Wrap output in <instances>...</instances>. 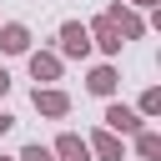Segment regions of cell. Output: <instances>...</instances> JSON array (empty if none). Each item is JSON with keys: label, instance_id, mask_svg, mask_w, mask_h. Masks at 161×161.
I'll return each mask as SVG.
<instances>
[{"label": "cell", "instance_id": "9", "mask_svg": "<svg viewBox=\"0 0 161 161\" xmlns=\"http://www.w3.org/2000/svg\"><path fill=\"white\" fill-rule=\"evenodd\" d=\"M30 75L35 80H60V55L55 50H30Z\"/></svg>", "mask_w": 161, "mask_h": 161}, {"label": "cell", "instance_id": "2", "mask_svg": "<svg viewBox=\"0 0 161 161\" xmlns=\"http://www.w3.org/2000/svg\"><path fill=\"white\" fill-rule=\"evenodd\" d=\"M60 55H70V60H86L91 55V30L80 20H65L60 25Z\"/></svg>", "mask_w": 161, "mask_h": 161}, {"label": "cell", "instance_id": "8", "mask_svg": "<svg viewBox=\"0 0 161 161\" xmlns=\"http://www.w3.org/2000/svg\"><path fill=\"white\" fill-rule=\"evenodd\" d=\"M50 156H60V161H86L91 151H86V136H75V131H60V136H55V146H50Z\"/></svg>", "mask_w": 161, "mask_h": 161}, {"label": "cell", "instance_id": "14", "mask_svg": "<svg viewBox=\"0 0 161 161\" xmlns=\"http://www.w3.org/2000/svg\"><path fill=\"white\" fill-rule=\"evenodd\" d=\"M10 126H15V116H10V111H0V136H5Z\"/></svg>", "mask_w": 161, "mask_h": 161}, {"label": "cell", "instance_id": "13", "mask_svg": "<svg viewBox=\"0 0 161 161\" xmlns=\"http://www.w3.org/2000/svg\"><path fill=\"white\" fill-rule=\"evenodd\" d=\"M15 161H55V156H50V146H40V141H30V146H25V151H20Z\"/></svg>", "mask_w": 161, "mask_h": 161}, {"label": "cell", "instance_id": "5", "mask_svg": "<svg viewBox=\"0 0 161 161\" xmlns=\"http://www.w3.org/2000/svg\"><path fill=\"white\" fill-rule=\"evenodd\" d=\"M0 50H5V55H30V25L5 20V25H0Z\"/></svg>", "mask_w": 161, "mask_h": 161}, {"label": "cell", "instance_id": "15", "mask_svg": "<svg viewBox=\"0 0 161 161\" xmlns=\"http://www.w3.org/2000/svg\"><path fill=\"white\" fill-rule=\"evenodd\" d=\"M121 5H131V10H146V5H161V0H121Z\"/></svg>", "mask_w": 161, "mask_h": 161}, {"label": "cell", "instance_id": "10", "mask_svg": "<svg viewBox=\"0 0 161 161\" xmlns=\"http://www.w3.org/2000/svg\"><path fill=\"white\" fill-rule=\"evenodd\" d=\"M116 80H121L116 65H96V70L86 75V91H91V96H116Z\"/></svg>", "mask_w": 161, "mask_h": 161}, {"label": "cell", "instance_id": "11", "mask_svg": "<svg viewBox=\"0 0 161 161\" xmlns=\"http://www.w3.org/2000/svg\"><path fill=\"white\" fill-rule=\"evenodd\" d=\"M131 141H136V156H141V161H156V156H161V136H156V131H141V136H131Z\"/></svg>", "mask_w": 161, "mask_h": 161}, {"label": "cell", "instance_id": "16", "mask_svg": "<svg viewBox=\"0 0 161 161\" xmlns=\"http://www.w3.org/2000/svg\"><path fill=\"white\" fill-rule=\"evenodd\" d=\"M5 91H10V70L0 65V96H5Z\"/></svg>", "mask_w": 161, "mask_h": 161}, {"label": "cell", "instance_id": "17", "mask_svg": "<svg viewBox=\"0 0 161 161\" xmlns=\"http://www.w3.org/2000/svg\"><path fill=\"white\" fill-rule=\"evenodd\" d=\"M0 161H10V156H0Z\"/></svg>", "mask_w": 161, "mask_h": 161}, {"label": "cell", "instance_id": "7", "mask_svg": "<svg viewBox=\"0 0 161 161\" xmlns=\"http://www.w3.org/2000/svg\"><path fill=\"white\" fill-rule=\"evenodd\" d=\"M106 20L121 30V40H136V35L146 30V25H141V15H136L131 5H111V10H106Z\"/></svg>", "mask_w": 161, "mask_h": 161}, {"label": "cell", "instance_id": "4", "mask_svg": "<svg viewBox=\"0 0 161 161\" xmlns=\"http://www.w3.org/2000/svg\"><path fill=\"white\" fill-rule=\"evenodd\" d=\"M86 30H91V45H96V50H106V55H121V45H126V40H121V30H116L106 15H96Z\"/></svg>", "mask_w": 161, "mask_h": 161}, {"label": "cell", "instance_id": "6", "mask_svg": "<svg viewBox=\"0 0 161 161\" xmlns=\"http://www.w3.org/2000/svg\"><path fill=\"white\" fill-rule=\"evenodd\" d=\"M86 151H91L96 161H126L121 136H111V131H91V136H86Z\"/></svg>", "mask_w": 161, "mask_h": 161}, {"label": "cell", "instance_id": "1", "mask_svg": "<svg viewBox=\"0 0 161 161\" xmlns=\"http://www.w3.org/2000/svg\"><path fill=\"white\" fill-rule=\"evenodd\" d=\"M101 131H111V136H141V131H146V121H141L131 106L111 101V106H106V121H101Z\"/></svg>", "mask_w": 161, "mask_h": 161}, {"label": "cell", "instance_id": "3", "mask_svg": "<svg viewBox=\"0 0 161 161\" xmlns=\"http://www.w3.org/2000/svg\"><path fill=\"white\" fill-rule=\"evenodd\" d=\"M35 111L40 116H50V121H60V116H70V96L60 91V86H35Z\"/></svg>", "mask_w": 161, "mask_h": 161}, {"label": "cell", "instance_id": "12", "mask_svg": "<svg viewBox=\"0 0 161 161\" xmlns=\"http://www.w3.org/2000/svg\"><path fill=\"white\" fill-rule=\"evenodd\" d=\"M161 111V91L151 86V91H141V106H136V116H156Z\"/></svg>", "mask_w": 161, "mask_h": 161}]
</instances>
